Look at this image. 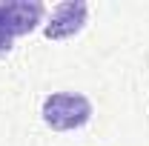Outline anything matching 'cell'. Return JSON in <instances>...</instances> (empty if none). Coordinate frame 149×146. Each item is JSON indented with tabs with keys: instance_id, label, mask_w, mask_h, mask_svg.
Wrapping results in <instances>:
<instances>
[{
	"instance_id": "6da1fadb",
	"label": "cell",
	"mask_w": 149,
	"mask_h": 146,
	"mask_svg": "<svg viewBox=\"0 0 149 146\" xmlns=\"http://www.w3.org/2000/svg\"><path fill=\"white\" fill-rule=\"evenodd\" d=\"M43 123L55 132H72L89 123L92 103L80 92H55L43 100Z\"/></svg>"
},
{
	"instance_id": "7a4b0ae2",
	"label": "cell",
	"mask_w": 149,
	"mask_h": 146,
	"mask_svg": "<svg viewBox=\"0 0 149 146\" xmlns=\"http://www.w3.org/2000/svg\"><path fill=\"white\" fill-rule=\"evenodd\" d=\"M86 17H89V6H86L83 0L60 3V6L52 9L43 35L49 37V40H66V37H74L83 26H86Z\"/></svg>"
},
{
	"instance_id": "3957f363",
	"label": "cell",
	"mask_w": 149,
	"mask_h": 146,
	"mask_svg": "<svg viewBox=\"0 0 149 146\" xmlns=\"http://www.w3.org/2000/svg\"><path fill=\"white\" fill-rule=\"evenodd\" d=\"M46 15L40 0H0V23L15 37L29 35Z\"/></svg>"
},
{
	"instance_id": "277c9868",
	"label": "cell",
	"mask_w": 149,
	"mask_h": 146,
	"mask_svg": "<svg viewBox=\"0 0 149 146\" xmlns=\"http://www.w3.org/2000/svg\"><path fill=\"white\" fill-rule=\"evenodd\" d=\"M12 43H15V35H12V32H9V29L0 23V57L12 52Z\"/></svg>"
}]
</instances>
